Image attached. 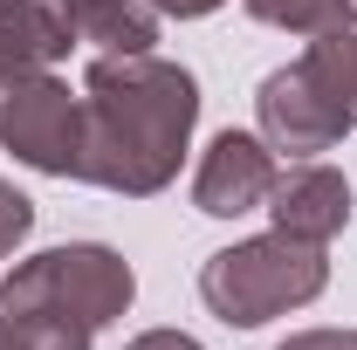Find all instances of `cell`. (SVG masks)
<instances>
[{
	"mask_svg": "<svg viewBox=\"0 0 357 350\" xmlns=\"http://www.w3.org/2000/svg\"><path fill=\"white\" fill-rule=\"evenodd\" d=\"M199 124V83L165 55H96L83 76V172L103 192L151 199L178 178Z\"/></svg>",
	"mask_w": 357,
	"mask_h": 350,
	"instance_id": "6da1fadb",
	"label": "cell"
},
{
	"mask_svg": "<svg viewBox=\"0 0 357 350\" xmlns=\"http://www.w3.org/2000/svg\"><path fill=\"white\" fill-rule=\"evenodd\" d=\"M330 289V254L316 241H296L282 227H268L255 241H234L199 268V303L220 316L227 330H261L289 309L316 303Z\"/></svg>",
	"mask_w": 357,
	"mask_h": 350,
	"instance_id": "7a4b0ae2",
	"label": "cell"
},
{
	"mask_svg": "<svg viewBox=\"0 0 357 350\" xmlns=\"http://www.w3.org/2000/svg\"><path fill=\"white\" fill-rule=\"evenodd\" d=\"M137 296V275L117 248L103 241H69V248H42L0 282V309L7 316H62V323H83L103 330L117 323Z\"/></svg>",
	"mask_w": 357,
	"mask_h": 350,
	"instance_id": "3957f363",
	"label": "cell"
},
{
	"mask_svg": "<svg viewBox=\"0 0 357 350\" xmlns=\"http://www.w3.org/2000/svg\"><path fill=\"white\" fill-rule=\"evenodd\" d=\"M0 144L48 178L83 172V96L62 83L55 69H35L21 83L0 89Z\"/></svg>",
	"mask_w": 357,
	"mask_h": 350,
	"instance_id": "277c9868",
	"label": "cell"
},
{
	"mask_svg": "<svg viewBox=\"0 0 357 350\" xmlns=\"http://www.w3.org/2000/svg\"><path fill=\"white\" fill-rule=\"evenodd\" d=\"M275 192V151L261 131H220L199 151V172H192V206L213 220H241L268 206Z\"/></svg>",
	"mask_w": 357,
	"mask_h": 350,
	"instance_id": "5b68a950",
	"label": "cell"
},
{
	"mask_svg": "<svg viewBox=\"0 0 357 350\" xmlns=\"http://www.w3.org/2000/svg\"><path fill=\"white\" fill-rule=\"evenodd\" d=\"M255 117H261V137L268 151H282V158H316V151H330L344 124L323 110V96L310 89V76L289 62V69H268L261 89H255Z\"/></svg>",
	"mask_w": 357,
	"mask_h": 350,
	"instance_id": "8992f818",
	"label": "cell"
},
{
	"mask_svg": "<svg viewBox=\"0 0 357 350\" xmlns=\"http://www.w3.org/2000/svg\"><path fill=\"white\" fill-rule=\"evenodd\" d=\"M351 206L357 199H351V185H344V172H330L316 158H296L289 172H275V192H268V220L282 234H296V241H316V248H330L344 234Z\"/></svg>",
	"mask_w": 357,
	"mask_h": 350,
	"instance_id": "52a82bcc",
	"label": "cell"
},
{
	"mask_svg": "<svg viewBox=\"0 0 357 350\" xmlns=\"http://www.w3.org/2000/svg\"><path fill=\"white\" fill-rule=\"evenodd\" d=\"M69 48H76V28L55 0H0V89L35 69H55Z\"/></svg>",
	"mask_w": 357,
	"mask_h": 350,
	"instance_id": "ba28073f",
	"label": "cell"
},
{
	"mask_svg": "<svg viewBox=\"0 0 357 350\" xmlns=\"http://www.w3.org/2000/svg\"><path fill=\"white\" fill-rule=\"evenodd\" d=\"M76 28V42H96L103 55H151L158 7L151 0H55Z\"/></svg>",
	"mask_w": 357,
	"mask_h": 350,
	"instance_id": "9c48e42d",
	"label": "cell"
},
{
	"mask_svg": "<svg viewBox=\"0 0 357 350\" xmlns=\"http://www.w3.org/2000/svg\"><path fill=\"white\" fill-rule=\"evenodd\" d=\"M296 69L310 76V89L323 96V110L357 131V28H337V35H316L303 55H296Z\"/></svg>",
	"mask_w": 357,
	"mask_h": 350,
	"instance_id": "30bf717a",
	"label": "cell"
},
{
	"mask_svg": "<svg viewBox=\"0 0 357 350\" xmlns=\"http://www.w3.org/2000/svg\"><path fill=\"white\" fill-rule=\"evenodd\" d=\"M261 28H282V35H337V28H357V0H241Z\"/></svg>",
	"mask_w": 357,
	"mask_h": 350,
	"instance_id": "8fae6325",
	"label": "cell"
},
{
	"mask_svg": "<svg viewBox=\"0 0 357 350\" xmlns=\"http://www.w3.org/2000/svg\"><path fill=\"white\" fill-rule=\"evenodd\" d=\"M96 330L62 323V316H14V350H89Z\"/></svg>",
	"mask_w": 357,
	"mask_h": 350,
	"instance_id": "7c38bea8",
	"label": "cell"
},
{
	"mask_svg": "<svg viewBox=\"0 0 357 350\" xmlns=\"http://www.w3.org/2000/svg\"><path fill=\"white\" fill-rule=\"evenodd\" d=\"M28 234H35V199H28L21 185L0 178V254H14Z\"/></svg>",
	"mask_w": 357,
	"mask_h": 350,
	"instance_id": "4fadbf2b",
	"label": "cell"
},
{
	"mask_svg": "<svg viewBox=\"0 0 357 350\" xmlns=\"http://www.w3.org/2000/svg\"><path fill=\"white\" fill-rule=\"evenodd\" d=\"M275 350H357V330H296Z\"/></svg>",
	"mask_w": 357,
	"mask_h": 350,
	"instance_id": "5bb4252c",
	"label": "cell"
},
{
	"mask_svg": "<svg viewBox=\"0 0 357 350\" xmlns=\"http://www.w3.org/2000/svg\"><path fill=\"white\" fill-rule=\"evenodd\" d=\"M124 350H199V337H185V330H144Z\"/></svg>",
	"mask_w": 357,
	"mask_h": 350,
	"instance_id": "9a60e30c",
	"label": "cell"
},
{
	"mask_svg": "<svg viewBox=\"0 0 357 350\" xmlns=\"http://www.w3.org/2000/svg\"><path fill=\"white\" fill-rule=\"evenodd\" d=\"M158 14H172V21H206L213 7H227V0H151Z\"/></svg>",
	"mask_w": 357,
	"mask_h": 350,
	"instance_id": "2e32d148",
	"label": "cell"
},
{
	"mask_svg": "<svg viewBox=\"0 0 357 350\" xmlns=\"http://www.w3.org/2000/svg\"><path fill=\"white\" fill-rule=\"evenodd\" d=\"M0 350H14V316L0 309Z\"/></svg>",
	"mask_w": 357,
	"mask_h": 350,
	"instance_id": "e0dca14e",
	"label": "cell"
}]
</instances>
